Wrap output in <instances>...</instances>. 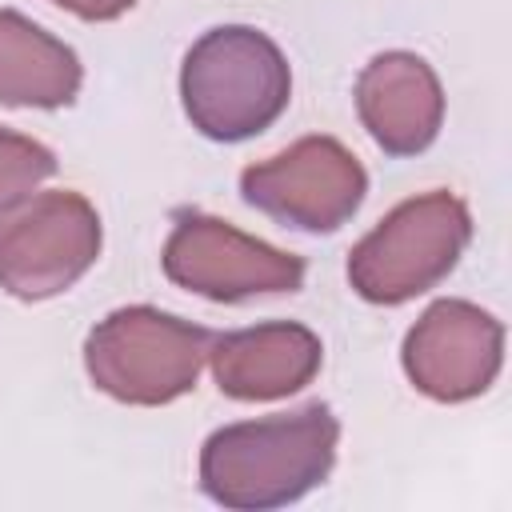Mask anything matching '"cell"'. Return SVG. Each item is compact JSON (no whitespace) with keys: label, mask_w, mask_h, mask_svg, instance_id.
Wrapping results in <instances>:
<instances>
[{"label":"cell","mask_w":512,"mask_h":512,"mask_svg":"<svg viewBox=\"0 0 512 512\" xmlns=\"http://www.w3.org/2000/svg\"><path fill=\"white\" fill-rule=\"evenodd\" d=\"M288 104V64L256 28H212L184 60V108L212 140H244Z\"/></svg>","instance_id":"6da1fadb"},{"label":"cell","mask_w":512,"mask_h":512,"mask_svg":"<svg viewBox=\"0 0 512 512\" xmlns=\"http://www.w3.org/2000/svg\"><path fill=\"white\" fill-rule=\"evenodd\" d=\"M468 240V216L452 196H428L396 208L352 256L348 276L368 300L396 304L424 292L456 264Z\"/></svg>","instance_id":"7a4b0ae2"},{"label":"cell","mask_w":512,"mask_h":512,"mask_svg":"<svg viewBox=\"0 0 512 512\" xmlns=\"http://www.w3.org/2000/svg\"><path fill=\"white\" fill-rule=\"evenodd\" d=\"M360 192H364L360 164L332 140H304L292 152L276 156V164L244 172L248 204L296 220V228L308 232L336 228L360 204Z\"/></svg>","instance_id":"3957f363"},{"label":"cell","mask_w":512,"mask_h":512,"mask_svg":"<svg viewBox=\"0 0 512 512\" xmlns=\"http://www.w3.org/2000/svg\"><path fill=\"white\" fill-rule=\"evenodd\" d=\"M164 268L172 280L216 300H236L260 288H296L304 272L296 256L244 240L220 220H204V216H192L176 228Z\"/></svg>","instance_id":"277c9868"},{"label":"cell","mask_w":512,"mask_h":512,"mask_svg":"<svg viewBox=\"0 0 512 512\" xmlns=\"http://www.w3.org/2000/svg\"><path fill=\"white\" fill-rule=\"evenodd\" d=\"M104 328L140 352V356H88L92 376L108 392H116L124 400H168V396L184 392L196 380L204 348L152 356L156 348H164V344H172L188 332V324H180L176 316H164V312H152V308H132V312L108 316Z\"/></svg>","instance_id":"5b68a950"},{"label":"cell","mask_w":512,"mask_h":512,"mask_svg":"<svg viewBox=\"0 0 512 512\" xmlns=\"http://www.w3.org/2000/svg\"><path fill=\"white\" fill-rule=\"evenodd\" d=\"M372 136L392 152L424 148L436 132V80L416 56H380L360 84Z\"/></svg>","instance_id":"8992f818"},{"label":"cell","mask_w":512,"mask_h":512,"mask_svg":"<svg viewBox=\"0 0 512 512\" xmlns=\"http://www.w3.org/2000/svg\"><path fill=\"white\" fill-rule=\"evenodd\" d=\"M320 360L316 340L304 328L272 324L260 332L224 336L216 352L220 388L232 396H280L300 388Z\"/></svg>","instance_id":"52a82bcc"},{"label":"cell","mask_w":512,"mask_h":512,"mask_svg":"<svg viewBox=\"0 0 512 512\" xmlns=\"http://www.w3.org/2000/svg\"><path fill=\"white\" fill-rule=\"evenodd\" d=\"M48 172H52V156L40 144H28L20 136L0 132V204L20 200L24 188L36 184Z\"/></svg>","instance_id":"ba28073f"},{"label":"cell","mask_w":512,"mask_h":512,"mask_svg":"<svg viewBox=\"0 0 512 512\" xmlns=\"http://www.w3.org/2000/svg\"><path fill=\"white\" fill-rule=\"evenodd\" d=\"M56 4H68V8H76L80 16H116V12L128 8L132 0H56Z\"/></svg>","instance_id":"9c48e42d"}]
</instances>
